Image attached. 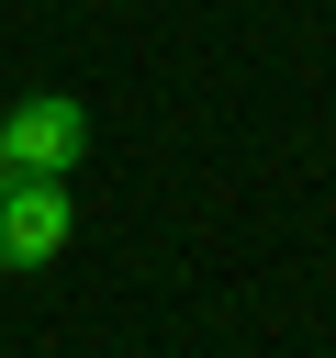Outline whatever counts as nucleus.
I'll return each mask as SVG.
<instances>
[{"instance_id":"f257e3e1","label":"nucleus","mask_w":336,"mask_h":358,"mask_svg":"<svg viewBox=\"0 0 336 358\" xmlns=\"http://www.w3.org/2000/svg\"><path fill=\"white\" fill-rule=\"evenodd\" d=\"M0 145H11V168H22V179H67V168L90 157V112H78L67 90H34V101H11V112H0Z\"/></svg>"},{"instance_id":"f03ea898","label":"nucleus","mask_w":336,"mask_h":358,"mask_svg":"<svg viewBox=\"0 0 336 358\" xmlns=\"http://www.w3.org/2000/svg\"><path fill=\"white\" fill-rule=\"evenodd\" d=\"M67 257V179H0V268H45Z\"/></svg>"},{"instance_id":"7ed1b4c3","label":"nucleus","mask_w":336,"mask_h":358,"mask_svg":"<svg viewBox=\"0 0 336 358\" xmlns=\"http://www.w3.org/2000/svg\"><path fill=\"white\" fill-rule=\"evenodd\" d=\"M0 179H11V145H0Z\"/></svg>"}]
</instances>
